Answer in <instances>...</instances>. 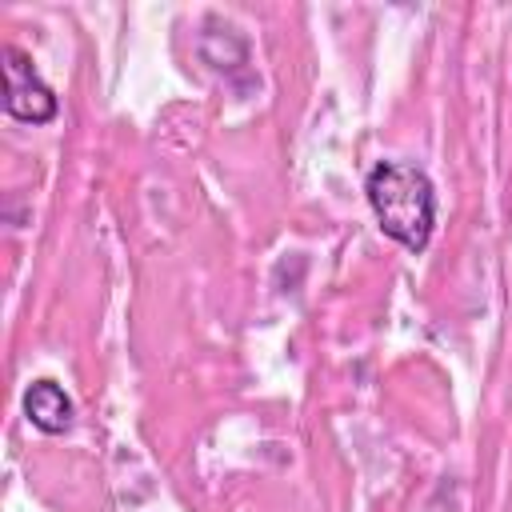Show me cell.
<instances>
[{"label":"cell","instance_id":"3","mask_svg":"<svg viewBox=\"0 0 512 512\" xmlns=\"http://www.w3.org/2000/svg\"><path fill=\"white\" fill-rule=\"evenodd\" d=\"M24 416H28L32 428H40L44 436H60V432L72 428L76 404H72V396H68L56 380L40 376V380H32V384L24 388Z\"/></svg>","mask_w":512,"mask_h":512},{"label":"cell","instance_id":"2","mask_svg":"<svg viewBox=\"0 0 512 512\" xmlns=\"http://www.w3.org/2000/svg\"><path fill=\"white\" fill-rule=\"evenodd\" d=\"M0 60H4V112L20 124H52L60 116V100L40 80L32 60L16 44H4Z\"/></svg>","mask_w":512,"mask_h":512},{"label":"cell","instance_id":"1","mask_svg":"<svg viewBox=\"0 0 512 512\" xmlns=\"http://www.w3.org/2000/svg\"><path fill=\"white\" fill-rule=\"evenodd\" d=\"M364 196L384 236L408 252H424L436 228V188L420 164L380 160L364 176Z\"/></svg>","mask_w":512,"mask_h":512}]
</instances>
